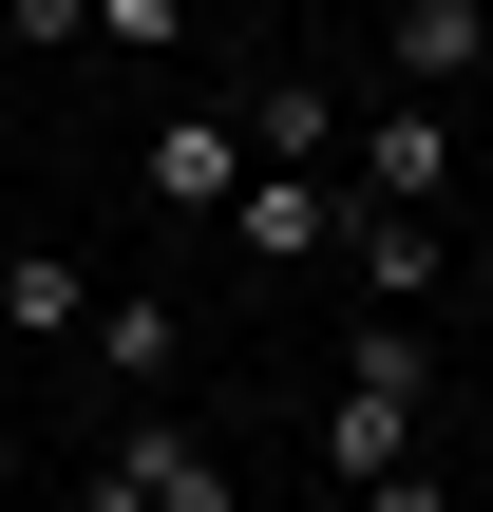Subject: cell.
Returning <instances> with one entry per match:
<instances>
[{"label": "cell", "mask_w": 493, "mask_h": 512, "mask_svg": "<svg viewBox=\"0 0 493 512\" xmlns=\"http://www.w3.org/2000/svg\"><path fill=\"white\" fill-rule=\"evenodd\" d=\"M76 494H95V512H228V456L171 437V418H114V437L76 456Z\"/></svg>", "instance_id": "6da1fadb"}, {"label": "cell", "mask_w": 493, "mask_h": 512, "mask_svg": "<svg viewBox=\"0 0 493 512\" xmlns=\"http://www.w3.org/2000/svg\"><path fill=\"white\" fill-rule=\"evenodd\" d=\"M133 190H152L171 228H209V209L247 190V114H228V95H190V114H152V133H133Z\"/></svg>", "instance_id": "7a4b0ae2"}, {"label": "cell", "mask_w": 493, "mask_h": 512, "mask_svg": "<svg viewBox=\"0 0 493 512\" xmlns=\"http://www.w3.org/2000/svg\"><path fill=\"white\" fill-rule=\"evenodd\" d=\"M209 228H228L247 266H323V247H342V171H304V152H247V190H228Z\"/></svg>", "instance_id": "3957f363"}, {"label": "cell", "mask_w": 493, "mask_h": 512, "mask_svg": "<svg viewBox=\"0 0 493 512\" xmlns=\"http://www.w3.org/2000/svg\"><path fill=\"white\" fill-rule=\"evenodd\" d=\"M456 171H475V133H456V95H380L361 114V190H399V209H456Z\"/></svg>", "instance_id": "277c9868"}, {"label": "cell", "mask_w": 493, "mask_h": 512, "mask_svg": "<svg viewBox=\"0 0 493 512\" xmlns=\"http://www.w3.org/2000/svg\"><path fill=\"white\" fill-rule=\"evenodd\" d=\"M342 266H361V304H437V209H399V190H342Z\"/></svg>", "instance_id": "5b68a950"}, {"label": "cell", "mask_w": 493, "mask_h": 512, "mask_svg": "<svg viewBox=\"0 0 493 512\" xmlns=\"http://www.w3.org/2000/svg\"><path fill=\"white\" fill-rule=\"evenodd\" d=\"M380 57L418 95H456V76H493V0H380Z\"/></svg>", "instance_id": "8992f818"}, {"label": "cell", "mask_w": 493, "mask_h": 512, "mask_svg": "<svg viewBox=\"0 0 493 512\" xmlns=\"http://www.w3.org/2000/svg\"><path fill=\"white\" fill-rule=\"evenodd\" d=\"M247 152H304V171H323V152H342V76H304V57L247 76Z\"/></svg>", "instance_id": "52a82bcc"}, {"label": "cell", "mask_w": 493, "mask_h": 512, "mask_svg": "<svg viewBox=\"0 0 493 512\" xmlns=\"http://www.w3.org/2000/svg\"><path fill=\"white\" fill-rule=\"evenodd\" d=\"M76 342H95V380H133V399H152V380H171V342H190V323H171V304H152V285H133V304H76Z\"/></svg>", "instance_id": "ba28073f"}, {"label": "cell", "mask_w": 493, "mask_h": 512, "mask_svg": "<svg viewBox=\"0 0 493 512\" xmlns=\"http://www.w3.org/2000/svg\"><path fill=\"white\" fill-rule=\"evenodd\" d=\"M76 304H95V285H76L57 247H19V266H0V342H76Z\"/></svg>", "instance_id": "9c48e42d"}, {"label": "cell", "mask_w": 493, "mask_h": 512, "mask_svg": "<svg viewBox=\"0 0 493 512\" xmlns=\"http://www.w3.org/2000/svg\"><path fill=\"white\" fill-rule=\"evenodd\" d=\"M342 380H361V399H437V342H418V323H361V361H342Z\"/></svg>", "instance_id": "30bf717a"}, {"label": "cell", "mask_w": 493, "mask_h": 512, "mask_svg": "<svg viewBox=\"0 0 493 512\" xmlns=\"http://www.w3.org/2000/svg\"><path fill=\"white\" fill-rule=\"evenodd\" d=\"M95 38L114 57H190V0H95Z\"/></svg>", "instance_id": "8fae6325"}, {"label": "cell", "mask_w": 493, "mask_h": 512, "mask_svg": "<svg viewBox=\"0 0 493 512\" xmlns=\"http://www.w3.org/2000/svg\"><path fill=\"white\" fill-rule=\"evenodd\" d=\"M0 38H19V57H76V38H95V0H0Z\"/></svg>", "instance_id": "7c38bea8"}]
</instances>
